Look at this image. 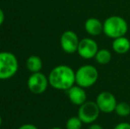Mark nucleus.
I'll return each mask as SVG.
<instances>
[{"label": "nucleus", "mask_w": 130, "mask_h": 129, "mask_svg": "<svg viewBox=\"0 0 130 129\" xmlns=\"http://www.w3.org/2000/svg\"><path fill=\"white\" fill-rule=\"evenodd\" d=\"M98 71L92 65H83L80 66L75 72L76 85L83 88L92 87L98 80Z\"/></svg>", "instance_id": "obj_3"}, {"label": "nucleus", "mask_w": 130, "mask_h": 129, "mask_svg": "<svg viewBox=\"0 0 130 129\" xmlns=\"http://www.w3.org/2000/svg\"><path fill=\"white\" fill-rule=\"evenodd\" d=\"M112 50L117 54H126L130 50V41L126 36H121L113 39Z\"/></svg>", "instance_id": "obj_12"}, {"label": "nucleus", "mask_w": 130, "mask_h": 129, "mask_svg": "<svg viewBox=\"0 0 130 129\" xmlns=\"http://www.w3.org/2000/svg\"><path fill=\"white\" fill-rule=\"evenodd\" d=\"M49 80L42 72H34L27 80V88L35 95H41L47 89Z\"/></svg>", "instance_id": "obj_6"}, {"label": "nucleus", "mask_w": 130, "mask_h": 129, "mask_svg": "<svg viewBox=\"0 0 130 129\" xmlns=\"http://www.w3.org/2000/svg\"><path fill=\"white\" fill-rule=\"evenodd\" d=\"M88 129H104V128H103V126H100V125L93 123V124L89 125V128H88Z\"/></svg>", "instance_id": "obj_19"}, {"label": "nucleus", "mask_w": 130, "mask_h": 129, "mask_svg": "<svg viewBox=\"0 0 130 129\" xmlns=\"http://www.w3.org/2000/svg\"><path fill=\"white\" fill-rule=\"evenodd\" d=\"M67 93L70 102L74 105L80 106L87 101V94H86L85 88L78 85H74L72 88L67 90Z\"/></svg>", "instance_id": "obj_10"}, {"label": "nucleus", "mask_w": 130, "mask_h": 129, "mask_svg": "<svg viewBox=\"0 0 130 129\" xmlns=\"http://www.w3.org/2000/svg\"><path fill=\"white\" fill-rule=\"evenodd\" d=\"M26 65H27V68L28 69V71L32 72V73L38 72L43 68V61H42L40 57L33 55L30 56L27 59Z\"/></svg>", "instance_id": "obj_13"}, {"label": "nucleus", "mask_w": 130, "mask_h": 129, "mask_svg": "<svg viewBox=\"0 0 130 129\" xmlns=\"http://www.w3.org/2000/svg\"><path fill=\"white\" fill-rule=\"evenodd\" d=\"M115 112L119 117H127L130 114V105L127 102H120L117 103Z\"/></svg>", "instance_id": "obj_15"}, {"label": "nucleus", "mask_w": 130, "mask_h": 129, "mask_svg": "<svg viewBox=\"0 0 130 129\" xmlns=\"http://www.w3.org/2000/svg\"><path fill=\"white\" fill-rule=\"evenodd\" d=\"M19 64L15 55L9 51H0V80H8L18 72Z\"/></svg>", "instance_id": "obj_4"}, {"label": "nucleus", "mask_w": 130, "mask_h": 129, "mask_svg": "<svg viewBox=\"0 0 130 129\" xmlns=\"http://www.w3.org/2000/svg\"><path fill=\"white\" fill-rule=\"evenodd\" d=\"M5 21V13H4L3 10L0 8V26L4 23Z\"/></svg>", "instance_id": "obj_20"}, {"label": "nucleus", "mask_w": 130, "mask_h": 129, "mask_svg": "<svg viewBox=\"0 0 130 129\" xmlns=\"http://www.w3.org/2000/svg\"><path fill=\"white\" fill-rule=\"evenodd\" d=\"M100 112L96 101H86L79 107L77 116L83 124L90 125L98 119Z\"/></svg>", "instance_id": "obj_5"}, {"label": "nucleus", "mask_w": 130, "mask_h": 129, "mask_svg": "<svg viewBox=\"0 0 130 129\" xmlns=\"http://www.w3.org/2000/svg\"><path fill=\"white\" fill-rule=\"evenodd\" d=\"M18 129H38L36 126L32 124H24L22 126H21Z\"/></svg>", "instance_id": "obj_18"}, {"label": "nucleus", "mask_w": 130, "mask_h": 129, "mask_svg": "<svg viewBox=\"0 0 130 129\" xmlns=\"http://www.w3.org/2000/svg\"><path fill=\"white\" fill-rule=\"evenodd\" d=\"M113 129H130V124L127 122H121L114 126Z\"/></svg>", "instance_id": "obj_17"}, {"label": "nucleus", "mask_w": 130, "mask_h": 129, "mask_svg": "<svg viewBox=\"0 0 130 129\" xmlns=\"http://www.w3.org/2000/svg\"><path fill=\"white\" fill-rule=\"evenodd\" d=\"M86 32L91 36H98L104 33V22L98 18H89L84 23Z\"/></svg>", "instance_id": "obj_11"}, {"label": "nucleus", "mask_w": 130, "mask_h": 129, "mask_svg": "<svg viewBox=\"0 0 130 129\" xmlns=\"http://www.w3.org/2000/svg\"><path fill=\"white\" fill-rule=\"evenodd\" d=\"M98 44L92 38H83L80 40L77 53L84 59H94L98 51Z\"/></svg>", "instance_id": "obj_9"}, {"label": "nucleus", "mask_w": 130, "mask_h": 129, "mask_svg": "<svg viewBox=\"0 0 130 129\" xmlns=\"http://www.w3.org/2000/svg\"><path fill=\"white\" fill-rule=\"evenodd\" d=\"M111 53L109 50L107 49H101L98 50V51L96 52V56L94 59H96V62L99 65H107L108 63L111 62Z\"/></svg>", "instance_id": "obj_14"}, {"label": "nucleus", "mask_w": 130, "mask_h": 129, "mask_svg": "<svg viewBox=\"0 0 130 129\" xmlns=\"http://www.w3.org/2000/svg\"><path fill=\"white\" fill-rule=\"evenodd\" d=\"M48 80L53 88L67 91L75 84V72L69 65H57L51 71Z\"/></svg>", "instance_id": "obj_1"}, {"label": "nucleus", "mask_w": 130, "mask_h": 129, "mask_svg": "<svg viewBox=\"0 0 130 129\" xmlns=\"http://www.w3.org/2000/svg\"><path fill=\"white\" fill-rule=\"evenodd\" d=\"M51 129H63V128H61V127H58V126H56V127H52V128H51Z\"/></svg>", "instance_id": "obj_21"}, {"label": "nucleus", "mask_w": 130, "mask_h": 129, "mask_svg": "<svg viewBox=\"0 0 130 129\" xmlns=\"http://www.w3.org/2000/svg\"><path fill=\"white\" fill-rule=\"evenodd\" d=\"M80 40L75 32L67 30L60 37V46L62 50L67 54H74L77 52Z\"/></svg>", "instance_id": "obj_8"}, {"label": "nucleus", "mask_w": 130, "mask_h": 129, "mask_svg": "<svg viewBox=\"0 0 130 129\" xmlns=\"http://www.w3.org/2000/svg\"><path fill=\"white\" fill-rule=\"evenodd\" d=\"M128 30V25L124 18L118 15L108 17L104 21V34L110 38L125 36Z\"/></svg>", "instance_id": "obj_2"}, {"label": "nucleus", "mask_w": 130, "mask_h": 129, "mask_svg": "<svg viewBox=\"0 0 130 129\" xmlns=\"http://www.w3.org/2000/svg\"><path fill=\"white\" fill-rule=\"evenodd\" d=\"M1 125H2V118L0 117V126H1Z\"/></svg>", "instance_id": "obj_22"}, {"label": "nucleus", "mask_w": 130, "mask_h": 129, "mask_svg": "<svg viewBox=\"0 0 130 129\" xmlns=\"http://www.w3.org/2000/svg\"><path fill=\"white\" fill-rule=\"evenodd\" d=\"M96 103L99 108L100 112L104 113H111L115 112V108L118 103L116 97L113 94L108 91H103L96 97Z\"/></svg>", "instance_id": "obj_7"}, {"label": "nucleus", "mask_w": 130, "mask_h": 129, "mask_svg": "<svg viewBox=\"0 0 130 129\" xmlns=\"http://www.w3.org/2000/svg\"><path fill=\"white\" fill-rule=\"evenodd\" d=\"M82 121L78 117H71L67 119L66 127L67 129H82Z\"/></svg>", "instance_id": "obj_16"}]
</instances>
